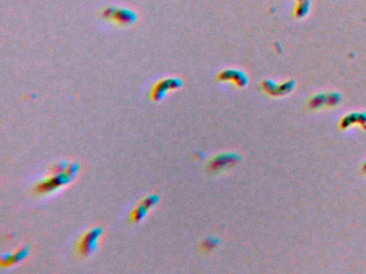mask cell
Masks as SVG:
<instances>
[{
  "label": "cell",
  "instance_id": "cell-1",
  "mask_svg": "<svg viewBox=\"0 0 366 274\" xmlns=\"http://www.w3.org/2000/svg\"><path fill=\"white\" fill-rule=\"evenodd\" d=\"M56 171L58 172V174H56L53 177L40 182L37 186L38 193L40 194L50 193L54 191V189H57L58 187L67 184L68 182L74 177V175L76 173V165L72 164L70 166L68 165L60 166V164H58Z\"/></svg>",
  "mask_w": 366,
  "mask_h": 274
},
{
  "label": "cell",
  "instance_id": "cell-2",
  "mask_svg": "<svg viewBox=\"0 0 366 274\" xmlns=\"http://www.w3.org/2000/svg\"><path fill=\"white\" fill-rule=\"evenodd\" d=\"M101 233L102 231L100 228H93L86 231V233L80 238V240L76 245V250L80 256L83 257L88 256L96 250L97 243L101 236Z\"/></svg>",
  "mask_w": 366,
  "mask_h": 274
},
{
  "label": "cell",
  "instance_id": "cell-3",
  "mask_svg": "<svg viewBox=\"0 0 366 274\" xmlns=\"http://www.w3.org/2000/svg\"><path fill=\"white\" fill-rule=\"evenodd\" d=\"M181 82L178 79H167L158 82L152 89L151 97L154 101H160L169 91L177 89L181 86Z\"/></svg>",
  "mask_w": 366,
  "mask_h": 274
},
{
  "label": "cell",
  "instance_id": "cell-4",
  "mask_svg": "<svg viewBox=\"0 0 366 274\" xmlns=\"http://www.w3.org/2000/svg\"><path fill=\"white\" fill-rule=\"evenodd\" d=\"M157 200H158L157 196H149V197L144 198L132 211L130 215V221L133 223L140 222L145 216L147 211H149L152 207L156 205Z\"/></svg>",
  "mask_w": 366,
  "mask_h": 274
},
{
  "label": "cell",
  "instance_id": "cell-5",
  "mask_svg": "<svg viewBox=\"0 0 366 274\" xmlns=\"http://www.w3.org/2000/svg\"><path fill=\"white\" fill-rule=\"evenodd\" d=\"M107 17H110L116 23L122 25H130L135 22V15L125 9H117V10H108Z\"/></svg>",
  "mask_w": 366,
  "mask_h": 274
},
{
  "label": "cell",
  "instance_id": "cell-6",
  "mask_svg": "<svg viewBox=\"0 0 366 274\" xmlns=\"http://www.w3.org/2000/svg\"><path fill=\"white\" fill-rule=\"evenodd\" d=\"M234 162V156L231 154H221L214 158L212 161H209L208 168L212 172H218L221 171L222 168L229 166L231 163Z\"/></svg>",
  "mask_w": 366,
  "mask_h": 274
},
{
  "label": "cell",
  "instance_id": "cell-7",
  "mask_svg": "<svg viewBox=\"0 0 366 274\" xmlns=\"http://www.w3.org/2000/svg\"><path fill=\"white\" fill-rule=\"evenodd\" d=\"M219 80L220 81H232L235 83L236 85L242 86L245 83V76L242 75L240 72L236 71H224L219 74Z\"/></svg>",
  "mask_w": 366,
  "mask_h": 274
},
{
  "label": "cell",
  "instance_id": "cell-8",
  "mask_svg": "<svg viewBox=\"0 0 366 274\" xmlns=\"http://www.w3.org/2000/svg\"><path fill=\"white\" fill-rule=\"evenodd\" d=\"M27 252H28V249L27 248H24V249H20L19 251L15 252L14 254L12 255H9L6 257H3L2 258V266L3 267H9V266H12L14 264H16L18 262L22 261V259H24L27 255Z\"/></svg>",
  "mask_w": 366,
  "mask_h": 274
},
{
  "label": "cell",
  "instance_id": "cell-9",
  "mask_svg": "<svg viewBox=\"0 0 366 274\" xmlns=\"http://www.w3.org/2000/svg\"><path fill=\"white\" fill-rule=\"evenodd\" d=\"M201 248L204 250V251H209L215 248V240H213V239H205L201 244Z\"/></svg>",
  "mask_w": 366,
  "mask_h": 274
}]
</instances>
